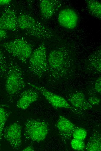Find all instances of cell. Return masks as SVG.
<instances>
[{
	"label": "cell",
	"mask_w": 101,
	"mask_h": 151,
	"mask_svg": "<svg viewBox=\"0 0 101 151\" xmlns=\"http://www.w3.org/2000/svg\"><path fill=\"white\" fill-rule=\"evenodd\" d=\"M71 46L63 45L51 51L47 57L49 80L55 82L67 79L75 69L74 51Z\"/></svg>",
	"instance_id": "1"
},
{
	"label": "cell",
	"mask_w": 101,
	"mask_h": 151,
	"mask_svg": "<svg viewBox=\"0 0 101 151\" xmlns=\"http://www.w3.org/2000/svg\"><path fill=\"white\" fill-rule=\"evenodd\" d=\"M8 63L5 78V89L8 102L12 103L26 85L22 70L12 60Z\"/></svg>",
	"instance_id": "2"
},
{
	"label": "cell",
	"mask_w": 101,
	"mask_h": 151,
	"mask_svg": "<svg viewBox=\"0 0 101 151\" xmlns=\"http://www.w3.org/2000/svg\"><path fill=\"white\" fill-rule=\"evenodd\" d=\"M18 27L32 37L39 39H49L55 35L49 28L32 16L22 14L18 17Z\"/></svg>",
	"instance_id": "3"
},
{
	"label": "cell",
	"mask_w": 101,
	"mask_h": 151,
	"mask_svg": "<svg viewBox=\"0 0 101 151\" xmlns=\"http://www.w3.org/2000/svg\"><path fill=\"white\" fill-rule=\"evenodd\" d=\"M49 129V124L46 121L37 118H29L24 123V139L35 142L43 141L47 137Z\"/></svg>",
	"instance_id": "4"
},
{
	"label": "cell",
	"mask_w": 101,
	"mask_h": 151,
	"mask_svg": "<svg viewBox=\"0 0 101 151\" xmlns=\"http://www.w3.org/2000/svg\"><path fill=\"white\" fill-rule=\"evenodd\" d=\"M28 68L30 72L39 78L47 72V57L44 42H42L32 52L29 58Z\"/></svg>",
	"instance_id": "5"
},
{
	"label": "cell",
	"mask_w": 101,
	"mask_h": 151,
	"mask_svg": "<svg viewBox=\"0 0 101 151\" xmlns=\"http://www.w3.org/2000/svg\"><path fill=\"white\" fill-rule=\"evenodd\" d=\"M0 46L22 63H26L32 53L31 45L22 38H17L2 43Z\"/></svg>",
	"instance_id": "6"
},
{
	"label": "cell",
	"mask_w": 101,
	"mask_h": 151,
	"mask_svg": "<svg viewBox=\"0 0 101 151\" xmlns=\"http://www.w3.org/2000/svg\"><path fill=\"white\" fill-rule=\"evenodd\" d=\"M32 88L37 91L42 95L55 108H64L71 110L77 114H81L82 112L73 107L63 97L54 94L43 87L28 82Z\"/></svg>",
	"instance_id": "7"
},
{
	"label": "cell",
	"mask_w": 101,
	"mask_h": 151,
	"mask_svg": "<svg viewBox=\"0 0 101 151\" xmlns=\"http://www.w3.org/2000/svg\"><path fill=\"white\" fill-rule=\"evenodd\" d=\"M22 126L18 122H13L4 128L2 138L14 150H18L22 144Z\"/></svg>",
	"instance_id": "8"
},
{
	"label": "cell",
	"mask_w": 101,
	"mask_h": 151,
	"mask_svg": "<svg viewBox=\"0 0 101 151\" xmlns=\"http://www.w3.org/2000/svg\"><path fill=\"white\" fill-rule=\"evenodd\" d=\"M57 20L62 27L68 30H73L77 26L78 21V17L73 9L66 8L61 10L58 15Z\"/></svg>",
	"instance_id": "9"
},
{
	"label": "cell",
	"mask_w": 101,
	"mask_h": 151,
	"mask_svg": "<svg viewBox=\"0 0 101 151\" xmlns=\"http://www.w3.org/2000/svg\"><path fill=\"white\" fill-rule=\"evenodd\" d=\"M18 17L15 11L9 7L5 8L0 16V29L14 31L18 26Z\"/></svg>",
	"instance_id": "10"
},
{
	"label": "cell",
	"mask_w": 101,
	"mask_h": 151,
	"mask_svg": "<svg viewBox=\"0 0 101 151\" xmlns=\"http://www.w3.org/2000/svg\"><path fill=\"white\" fill-rule=\"evenodd\" d=\"M59 134L64 143L70 139L74 130L79 127L62 116H60L55 125Z\"/></svg>",
	"instance_id": "11"
},
{
	"label": "cell",
	"mask_w": 101,
	"mask_h": 151,
	"mask_svg": "<svg viewBox=\"0 0 101 151\" xmlns=\"http://www.w3.org/2000/svg\"><path fill=\"white\" fill-rule=\"evenodd\" d=\"M40 94L37 91L32 88L24 90L19 95L16 106L22 110L27 109L38 99Z\"/></svg>",
	"instance_id": "12"
},
{
	"label": "cell",
	"mask_w": 101,
	"mask_h": 151,
	"mask_svg": "<svg viewBox=\"0 0 101 151\" xmlns=\"http://www.w3.org/2000/svg\"><path fill=\"white\" fill-rule=\"evenodd\" d=\"M62 1L57 0H42L39 4L41 15L45 20L51 18L59 10Z\"/></svg>",
	"instance_id": "13"
},
{
	"label": "cell",
	"mask_w": 101,
	"mask_h": 151,
	"mask_svg": "<svg viewBox=\"0 0 101 151\" xmlns=\"http://www.w3.org/2000/svg\"><path fill=\"white\" fill-rule=\"evenodd\" d=\"M101 49L100 48L93 52L87 59L86 69L91 73L100 74L101 72Z\"/></svg>",
	"instance_id": "14"
},
{
	"label": "cell",
	"mask_w": 101,
	"mask_h": 151,
	"mask_svg": "<svg viewBox=\"0 0 101 151\" xmlns=\"http://www.w3.org/2000/svg\"><path fill=\"white\" fill-rule=\"evenodd\" d=\"M68 100L72 106L80 111L89 109L93 107L82 92L73 93L69 96Z\"/></svg>",
	"instance_id": "15"
},
{
	"label": "cell",
	"mask_w": 101,
	"mask_h": 151,
	"mask_svg": "<svg viewBox=\"0 0 101 151\" xmlns=\"http://www.w3.org/2000/svg\"><path fill=\"white\" fill-rule=\"evenodd\" d=\"M101 135L100 131H96L88 140L85 149L88 151L101 150Z\"/></svg>",
	"instance_id": "16"
},
{
	"label": "cell",
	"mask_w": 101,
	"mask_h": 151,
	"mask_svg": "<svg viewBox=\"0 0 101 151\" xmlns=\"http://www.w3.org/2000/svg\"><path fill=\"white\" fill-rule=\"evenodd\" d=\"M11 113L8 105L0 103V143L6 123Z\"/></svg>",
	"instance_id": "17"
},
{
	"label": "cell",
	"mask_w": 101,
	"mask_h": 151,
	"mask_svg": "<svg viewBox=\"0 0 101 151\" xmlns=\"http://www.w3.org/2000/svg\"><path fill=\"white\" fill-rule=\"evenodd\" d=\"M87 8L91 15L101 20V3L94 0H85Z\"/></svg>",
	"instance_id": "18"
},
{
	"label": "cell",
	"mask_w": 101,
	"mask_h": 151,
	"mask_svg": "<svg viewBox=\"0 0 101 151\" xmlns=\"http://www.w3.org/2000/svg\"><path fill=\"white\" fill-rule=\"evenodd\" d=\"M8 69V63L6 57L0 49V77L5 78Z\"/></svg>",
	"instance_id": "19"
},
{
	"label": "cell",
	"mask_w": 101,
	"mask_h": 151,
	"mask_svg": "<svg viewBox=\"0 0 101 151\" xmlns=\"http://www.w3.org/2000/svg\"><path fill=\"white\" fill-rule=\"evenodd\" d=\"M84 140L73 138L70 142L71 148L76 151H84L85 149L86 145Z\"/></svg>",
	"instance_id": "20"
},
{
	"label": "cell",
	"mask_w": 101,
	"mask_h": 151,
	"mask_svg": "<svg viewBox=\"0 0 101 151\" xmlns=\"http://www.w3.org/2000/svg\"><path fill=\"white\" fill-rule=\"evenodd\" d=\"M87 136V132L84 128L78 127L73 132L72 137L73 138L84 140Z\"/></svg>",
	"instance_id": "21"
},
{
	"label": "cell",
	"mask_w": 101,
	"mask_h": 151,
	"mask_svg": "<svg viewBox=\"0 0 101 151\" xmlns=\"http://www.w3.org/2000/svg\"><path fill=\"white\" fill-rule=\"evenodd\" d=\"M88 101L92 106L98 105L100 102V98L94 95H92L88 98Z\"/></svg>",
	"instance_id": "22"
},
{
	"label": "cell",
	"mask_w": 101,
	"mask_h": 151,
	"mask_svg": "<svg viewBox=\"0 0 101 151\" xmlns=\"http://www.w3.org/2000/svg\"><path fill=\"white\" fill-rule=\"evenodd\" d=\"M94 89L97 93L101 94V77L99 76L95 80L94 86Z\"/></svg>",
	"instance_id": "23"
},
{
	"label": "cell",
	"mask_w": 101,
	"mask_h": 151,
	"mask_svg": "<svg viewBox=\"0 0 101 151\" xmlns=\"http://www.w3.org/2000/svg\"><path fill=\"white\" fill-rule=\"evenodd\" d=\"M7 36L6 30L0 29V42L5 39Z\"/></svg>",
	"instance_id": "24"
},
{
	"label": "cell",
	"mask_w": 101,
	"mask_h": 151,
	"mask_svg": "<svg viewBox=\"0 0 101 151\" xmlns=\"http://www.w3.org/2000/svg\"><path fill=\"white\" fill-rule=\"evenodd\" d=\"M22 150L25 151H34V150L33 146L32 145H29L24 148Z\"/></svg>",
	"instance_id": "25"
},
{
	"label": "cell",
	"mask_w": 101,
	"mask_h": 151,
	"mask_svg": "<svg viewBox=\"0 0 101 151\" xmlns=\"http://www.w3.org/2000/svg\"><path fill=\"white\" fill-rule=\"evenodd\" d=\"M1 6H2L1 3V2H0V7Z\"/></svg>",
	"instance_id": "26"
}]
</instances>
